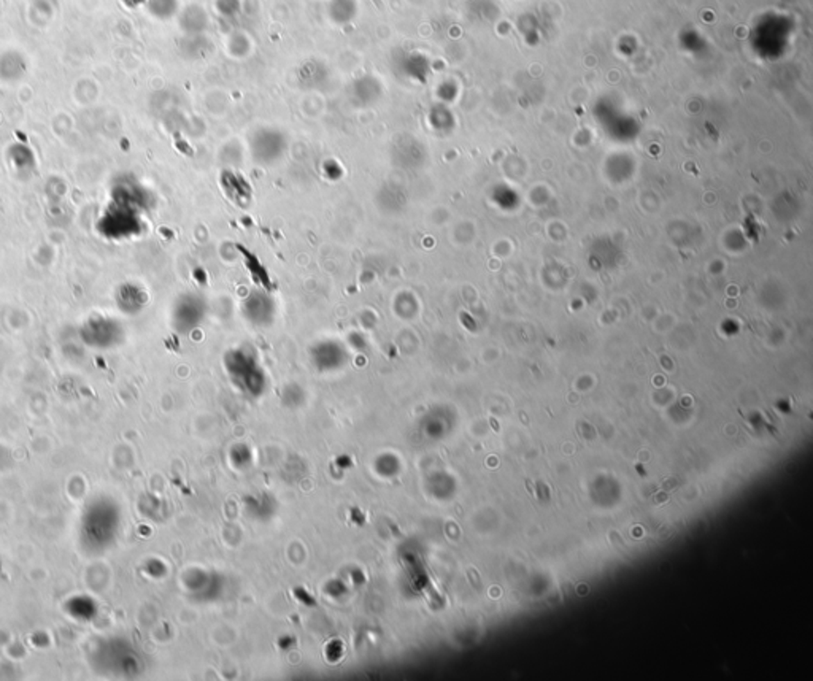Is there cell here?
I'll list each match as a JSON object with an SVG mask.
<instances>
[{
	"mask_svg": "<svg viewBox=\"0 0 813 681\" xmlns=\"http://www.w3.org/2000/svg\"><path fill=\"white\" fill-rule=\"evenodd\" d=\"M356 15L355 0H333L330 5V16L337 23H346Z\"/></svg>",
	"mask_w": 813,
	"mask_h": 681,
	"instance_id": "cell-1",
	"label": "cell"
}]
</instances>
